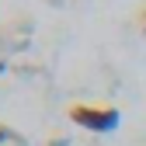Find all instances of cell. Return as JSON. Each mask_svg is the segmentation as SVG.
<instances>
[{"mask_svg": "<svg viewBox=\"0 0 146 146\" xmlns=\"http://www.w3.org/2000/svg\"><path fill=\"white\" fill-rule=\"evenodd\" d=\"M66 118L73 125H80V129L87 132H98V136H108V132H115L118 129V122H122V111L115 104H70L66 108Z\"/></svg>", "mask_w": 146, "mask_h": 146, "instance_id": "1", "label": "cell"}, {"mask_svg": "<svg viewBox=\"0 0 146 146\" xmlns=\"http://www.w3.org/2000/svg\"><path fill=\"white\" fill-rule=\"evenodd\" d=\"M11 139H17V136H14V129H7V125H0V146H4V143H11Z\"/></svg>", "mask_w": 146, "mask_h": 146, "instance_id": "2", "label": "cell"}, {"mask_svg": "<svg viewBox=\"0 0 146 146\" xmlns=\"http://www.w3.org/2000/svg\"><path fill=\"white\" fill-rule=\"evenodd\" d=\"M143 25H146V7H143Z\"/></svg>", "mask_w": 146, "mask_h": 146, "instance_id": "3", "label": "cell"}]
</instances>
